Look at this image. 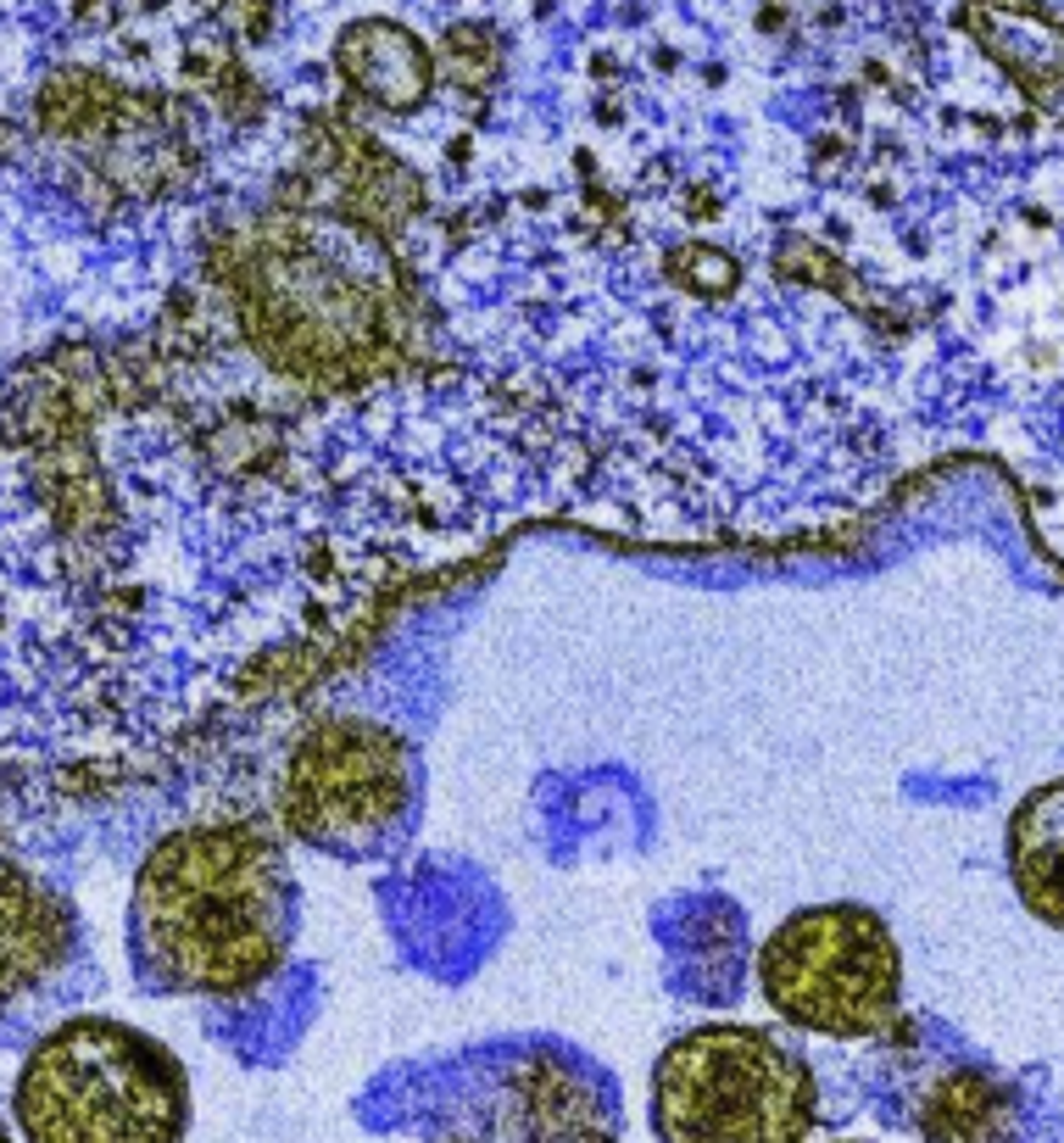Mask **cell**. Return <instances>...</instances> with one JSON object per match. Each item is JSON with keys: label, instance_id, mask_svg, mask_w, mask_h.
<instances>
[{"label": "cell", "instance_id": "7c38bea8", "mask_svg": "<svg viewBox=\"0 0 1064 1143\" xmlns=\"http://www.w3.org/2000/svg\"><path fill=\"white\" fill-rule=\"evenodd\" d=\"M0 1143H11V1127H6V1116H0Z\"/></svg>", "mask_w": 1064, "mask_h": 1143}, {"label": "cell", "instance_id": "52a82bcc", "mask_svg": "<svg viewBox=\"0 0 1064 1143\" xmlns=\"http://www.w3.org/2000/svg\"><path fill=\"white\" fill-rule=\"evenodd\" d=\"M95 987V954L73 899L0 853V1049L34 1043Z\"/></svg>", "mask_w": 1064, "mask_h": 1143}, {"label": "cell", "instance_id": "30bf717a", "mask_svg": "<svg viewBox=\"0 0 1064 1143\" xmlns=\"http://www.w3.org/2000/svg\"><path fill=\"white\" fill-rule=\"evenodd\" d=\"M914 1127L925 1143H1020V1099L992 1071H947L920 1093Z\"/></svg>", "mask_w": 1064, "mask_h": 1143}, {"label": "cell", "instance_id": "6da1fadb", "mask_svg": "<svg viewBox=\"0 0 1064 1143\" xmlns=\"http://www.w3.org/2000/svg\"><path fill=\"white\" fill-rule=\"evenodd\" d=\"M301 893L285 843L257 820H195L145 848L128 893V965L174 999H245L296 943Z\"/></svg>", "mask_w": 1064, "mask_h": 1143}, {"label": "cell", "instance_id": "5b68a950", "mask_svg": "<svg viewBox=\"0 0 1064 1143\" xmlns=\"http://www.w3.org/2000/svg\"><path fill=\"white\" fill-rule=\"evenodd\" d=\"M758 993L797 1032L875 1037L903 1004V949L870 903H808L764 937Z\"/></svg>", "mask_w": 1064, "mask_h": 1143}, {"label": "cell", "instance_id": "3957f363", "mask_svg": "<svg viewBox=\"0 0 1064 1143\" xmlns=\"http://www.w3.org/2000/svg\"><path fill=\"white\" fill-rule=\"evenodd\" d=\"M245 268V312L262 358L291 374H357L385 352L391 274L346 224L285 212L257 229Z\"/></svg>", "mask_w": 1064, "mask_h": 1143}, {"label": "cell", "instance_id": "8992f818", "mask_svg": "<svg viewBox=\"0 0 1064 1143\" xmlns=\"http://www.w3.org/2000/svg\"><path fill=\"white\" fill-rule=\"evenodd\" d=\"M418 803V759L402 731L335 714L301 731L279 782V820L307 848L362 859L396 843Z\"/></svg>", "mask_w": 1064, "mask_h": 1143}, {"label": "cell", "instance_id": "9c48e42d", "mask_svg": "<svg viewBox=\"0 0 1064 1143\" xmlns=\"http://www.w3.org/2000/svg\"><path fill=\"white\" fill-rule=\"evenodd\" d=\"M1008 887L1042 926L1064 932V776L1025 792L1004 832Z\"/></svg>", "mask_w": 1064, "mask_h": 1143}, {"label": "cell", "instance_id": "7a4b0ae2", "mask_svg": "<svg viewBox=\"0 0 1064 1143\" xmlns=\"http://www.w3.org/2000/svg\"><path fill=\"white\" fill-rule=\"evenodd\" d=\"M11 1127L23 1143H184L190 1071L162 1037L73 1010L28 1043Z\"/></svg>", "mask_w": 1064, "mask_h": 1143}, {"label": "cell", "instance_id": "277c9868", "mask_svg": "<svg viewBox=\"0 0 1064 1143\" xmlns=\"http://www.w3.org/2000/svg\"><path fill=\"white\" fill-rule=\"evenodd\" d=\"M814 1121V1066L764 1026H691L652 1066L657 1143H803Z\"/></svg>", "mask_w": 1064, "mask_h": 1143}, {"label": "cell", "instance_id": "8fae6325", "mask_svg": "<svg viewBox=\"0 0 1064 1143\" xmlns=\"http://www.w3.org/2000/svg\"><path fill=\"white\" fill-rule=\"evenodd\" d=\"M335 61L341 73L352 78V90H362L368 101L402 112V107H418L424 90H429V57L413 34L391 17H362L341 34L335 45Z\"/></svg>", "mask_w": 1064, "mask_h": 1143}, {"label": "cell", "instance_id": "ba28073f", "mask_svg": "<svg viewBox=\"0 0 1064 1143\" xmlns=\"http://www.w3.org/2000/svg\"><path fill=\"white\" fill-rule=\"evenodd\" d=\"M964 28L975 45L1064 128V17L1042 0H964Z\"/></svg>", "mask_w": 1064, "mask_h": 1143}]
</instances>
